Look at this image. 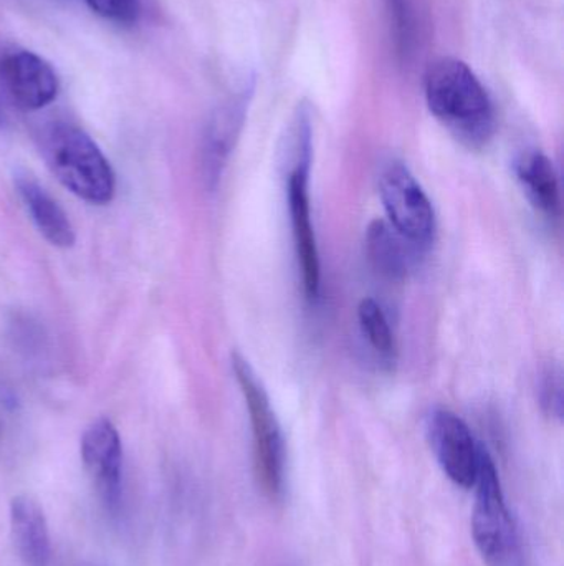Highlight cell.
Returning a JSON list of instances; mask_svg holds the SVG:
<instances>
[{"mask_svg":"<svg viewBox=\"0 0 564 566\" xmlns=\"http://www.w3.org/2000/svg\"><path fill=\"white\" fill-rule=\"evenodd\" d=\"M394 46L401 60H409L417 45V19L411 0H386Z\"/></svg>","mask_w":564,"mask_h":566,"instance_id":"2e32d148","label":"cell"},{"mask_svg":"<svg viewBox=\"0 0 564 566\" xmlns=\"http://www.w3.org/2000/svg\"><path fill=\"white\" fill-rule=\"evenodd\" d=\"M46 166L70 192L89 205L105 206L116 191L115 172L95 142L78 126L55 123L42 136Z\"/></svg>","mask_w":564,"mask_h":566,"instance_id":"7a4b0ae2","label":"cell"},{"mask_svg":"<svg viewBox=\"0 0 564 566\" xmlns=\"http://www.w3.org/2000/svg\"><path fill=\"white\" fill-rule=\"evenodd\" d=\"M15 185L40 234L55 248H73L76 241L75 229L58 202L32 176H17Z\"/></svg>","mask_w":564,"mask_h":566,"instance_id":"7c38bea8","label":"cell"},{"mask_svg":"<svg viewBox=\"0 0 564 566\" xmlns=\"http://www.w3.org/2000/svg\"><path fill=\"white\" fill-rule=\"evenodd\" d=\"M310 165L290 168L288 175V212H290L291 232H294L295 252L301 282L308 298H318L320 293V254L317 235L311 222L310 195H308Z\"/></svg>","mask_w":564,"mask_h":566,"instance_id":"9c48e42d","label":"cell"},{"mask_svg":"<svg viewBox=\"0 0 564 566\" xmlns=\"http://www.w3.org/2000/svg\"><path fill=\"white\" fill-rule=\"evenodd\" d=\"M473 488L472 537L480 557L489 566H529L525 542L507 505L496 462L482 444Z\"/></svg>","mask_w":564,"mask_h":566,"instance_id":"3957f363","label":"cell"},{"mask_svg":"<svg viewBox=\"0 0 564 566\" xmlns=\"http://www.w3.org/2000/svg\"><path fill=\"white\" fill-rule=\"evenodd\" d=\"M427 106L430 113L469 148L489 145L496 135V109L476 73L462 60H436L426 73Z\"/></svg>","mask_w":564,"mask_h":566,"instance_id":"6da1fadb","label":"cell"},{"mask_svg":"<svg viewBox=\"0 0 564 566\" xmlns=\"http://www.w3.org/2000/svg\"><path fill=\"white\" fill-rule=\"evenodd\" d=\"M380 195L390 224L417 249L427 248L436 234V214L406 165L391 161L384 166L380 175Z\"/></svg>","mask_w":564,"mask_h":566,"instance_id":"5b68a950","label":"cell"},{"mask_svg":"<svg viewBox=\"0 0 564 566\" xmlns=\"http://www.w3.org/2000/svg\"><path fill=\"white\" fill-rule=\"evenodd\" d=\"M414 251H421L400 234L390 222L376 219L366 232V254L381 277L401 282L414 264Z\"/></svg>","mask_w":564,"mask_h":566,"instance_id":"4fadbf2b","label":"cell"},{"mask_svg":"<svg viewBox=\"0 0 564 566\" xmlns=\"http://www.w3.org/2000/svg\"><path fill=\"white\" fill-rule=\"evenodd\" d=\"M540 401L546 415L552 418H563V378L558 368H550L543 373L540 382Z\"/></svg>","mask_w":564,"mask_h":566,"instance_id":"ac0fdd59","label":"cell"},{"mask_svg":"<svg viewBox=\"0 0 564 566\" xmlns=\"http://www.w3.org/2000/svg\"><path fill=\"white\" fill-rule=\"evenodd\" d=\"M0 85L9 98L23 109H40L58 95L55 70L29 50H9L0 55Z\"/></svg>","mask_w":564,"mask_h":566,"instance_id":"ba28073f","label":"cell"},{"mask_svg":"<svg viewBox=\"0 0 564 566\" xmlns=\"http://www.w3.org/2000/svg\"><path fill=\"white\" fill-rule=\"evenodd\" d=\"M89 9L116 23H132L141 12V0H86Z\"/></svg>","mask_w":564,"mask_h":566,"instance_id":"e0dca14e","label":"cell"},{"mask_svg":"<svg viewBox=\"0 0 564 566\" xmlns=\"http://www.w3.org/2000/svg\"><path fill=\"white\" fill-rule=\"evenodd\" d=\"M252 86L242 90L234 98L221 106L209 122L207 132L204 138V175L205 181L211 188H215L228 156L237 143L242 126L247 116L248 99H251Z\"/></svg>","mask_w":564,"mask_h":566,"instance_id":"30bf717a","label":"cell"},{"mask_svg":"<svg viewBox=\"0 0 564 566\" xmlns=\"http://www.w3.org/2000/svg\"><path fill=\"white\" fill-rule=\"evenodd\" d=\"M515 175L529 201L549 218H556L562 211V196L555 166L549 156L530 151L515 161Z\"/></svg>","mask_w":564,"mask_h":566,"instance_id":"5bb4252c","label":"cell"},{"mask_svg":"<svg viewBox=\"0 0 564 566\" xmlns=\"http://www.w3.org/2000/svg\"><path fill=\"white\" fill-rule=\"evenodd\" d=\"M232 369L248 409L258 484L268 497H280L284 492L285 455H287L280 422L257 373L241 353H232Z\"/></svg>","mask_w":564,"mask_h":566,"instance_id":"277c9868","label":"cell"},{"mask_svg":"<svg viewBox=\"0 0 564 566\" xmlns=\"http://www.w3.org/2000/svg\"><path fill=\"white\" fill-rule=\"evenodd\" d=\"M358 318L371 348L384 359L393 358L396 346H394L390 323L380 303L374 302L373 298H364L358 306Z\"/></svg>","mask_w":564,"mask_h":566,"instance_id":"9a60e30c","label":"cell"},{"mask_svg":"<svg viewBox=\"0 0 564 566\" xmlns=\"http://www.w3.org/2000/svg\"><path fill=\"white\" fill-rule=\"evenodd\" d=\"M6 122H7L6 112H3L2 102H0V126L6 125Z\"/></svg>","mask_w":564,"mask_h":566,"instance_id":"d6986e66","label":"cell"},{"mask_svg":"<svg viewBox=\"0 0 564 566\" xmlns=\"http://www.w3.org/2000/svg\"><path fill=\"white\" fill-rule=\"evenodd\" d=\"M82 461L103 504L116 511L123 494V446L109 419H96L83 432Z\"/></svg>","mask_w":564,"mask_h":566,"instance_id":"52a82bcc","label":"cell"},{"mask_svg":"<svg viewBox=\"0 0 564 566\" xmlns=\"http://www.w3.org/2000/svg\"><path fill=\"white\" fill-rule=\"evenodd\" d=\"M10 527L25 565L49 566L52 557L49 525L42 509L29 495H19L10 504Z\"/></svg>","mask_w":564,"mask_h":566,"instance_id":"8fae6325","label":"cell"},{"mask_svg":"<svg viewBox=\"0 0 564 566\" xmlns=\"http://www.w3.org/2000/svg\"><path fill=\"white\" fill-rule=\"evenodd\" d=\"M427 439L444 474L459 488H473L480 444L466 421L447 409H437L427 421Z\"/></svg>","mask_w":564,"mask_h":566,"instance_id":"8992f818","label":"cell"}]
</instances>
